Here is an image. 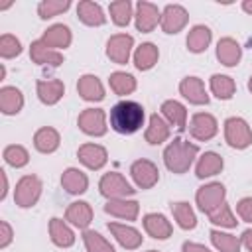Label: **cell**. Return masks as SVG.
Returning a JSON list of instances; mask_svg holds the SVG:
<instances>
[{
	"label": "cell",
	"mask_w": 252,
	"mask_h": 252,
	"mask_svg": "<svg viewBox=\"0 0 252 252\" xmlns=\"http://www.w3.org/2000/svg\"><path fill=\"white\" fill-rule=\"evenodd\" d=\"M219 132V122L213 114L209 112H195L191 116V122H189V134L199 140V142H209L217 136Z\"/></svg>",
	"instance_id": "cell-10"
},
{
	"label": "cell",
	"mask_w": 252,
	"mask_h": 252,
	"mask_svg": "<svg viewBox=\"0 0 252 252\" xmlns=\"http://www.w3.org/2000/svg\"><path fill=\"white\" fill-rule=\"evenodd\" d=\"M12 240H14V230H12L10 222L8 220H0V248L2 250L8 248Z\"/></svg>",
	"instance_id": "cell-45"
},
{
	"label": "cell",
	"mask_w": 252,
	"mask_h": 252,
	"mask_svg": "<svg viewBox=\"0 0 252 252\" xmlns=\"http://www.w3.org/2000/svg\"><path fill=\"white\" fill-rule=\"evenodd\" d=\"M61 187L69 195H83L89 189V177L79 167H67L61 173Z\"/></svg>",
	"instance_id": "cell-27"
},
{
	"label": "cell",
	"mask_w": 252,
	"mask_h": 252,
	"mask_svg": "<svg viewBox=\"0 0 252 252\" xmlns=\"http://www.w3.org/2000/svg\"><path fill=\"white\" fill-rule=\"evenodd\" d=\"M236 215L244 222H252V197H242L236 203Z\"/></svg>",
	"instance_id": "cell-44"
},
{
	"label": "cell",
	"mask_w": 252,
	"mask_h": 252,
	"mask_svg": "<svg viewBox=\"0 0 252 252\" xmlns=\"http://www.w3.org/2000/svg\"><path fill=\"white\" fill-rule=\"evenodd\" d=\"M98 191L102 197L110 199H128L130 195H134V187L126 181V177L118 171H108L100 177L98 181Z\"/></svg>",
	"instance_id": "cell-5"
},
{
	"label": "cell",
	"mask_w": 252,
	"mask_h": 252,
	"mask_svg": "<svg viewBox=\"0 0 252 252\" xmlns=\"http://www.w3.org/2000/svg\"><path fill=\"white\" fill-rule=\"evenodd\" d=\"M148 252H158V250H148Z\"/></svg>",
	"instance_id": "cell-52"
},
{
	"label": "cell",
	"mask_w": 252,
	"mask_h": 252,
	"mask_svg": "<svg viewBox=\"0 0 252 252\" xmlns=\"http://www.w3.org/2000/svg\"><path fill=\"white\" fill-rule=\"evenodd\" d=\"M65 220L81 230H87L93 222V207L87 201H73L65 211Z\"/></svg>",
	"instance_id": "cell-21"
},
{
	"label": "cell",
	"mask_w": 252,
	"mask_h": 252,
	"mask_svg": "<svg viewBox=\"0 0 252 252\" xmlns=\"http://www.w3.org/2000/svg\"><path fill=\"white\" fill-rule=\"evenodd\" d=\"M0 175H2V183H4V189L0 191V201H4L6 193H8V175H6V171H0Z\"/></svg>",
	"instance_id": "cell-48"
},
{
	"label": "cell",
	"mask_w": 252,
	"mask_h": 252,
	"mask_svg": "<svg viewBox=\"0 0 252 252\" xmlns=\"http://www.w3.org/2000/svg\"><path fill=\"white\" fill-rule=\"evenodd\" d=\"M41 191H43V183H41V179L37 175H33V173L24 175L16 183L14 201H16V205L20 209H30L39 201Z\"/></svg>",
	"instance_id": "cell-3"
},
{
	"label": "cell",
	"mask_w": 252,
	"mask_h": 252,
	"mask_svg": "<svg viewBox=\"0 0 252 252\" xmlns=\"http://www.w3.org/2000/svg\"><path fill=\"white\" fill-rule=\"evenodd\" d=\"M189 22V12L181 4H167L161 10V32L163 33H179Z\"/></svg>",
	"instance_id": "cell-11"
},
{
	"label": "cell",
	"mask_w": 252,
	"mask_h": 252,
	"mask_svg": "<svg viewBox=\"0 0 252 252\" xmlns=\"http://www.w3.org/2000/svg\"><path fill=\"white\" fill-rule=\"evenodd\" d=\"M169 136H171V126L167 124V120L161 114L154 112L150 116V120H148V128L144 132L146 142L152 144V146H159L165 140H169Z\"/></svg>",
	"instance_id": "cell-20"
},
{
	"label": "cell",
	"mask_w": 252,
	"mask_h": 252,
	"mask_svg": "<svg viewBox=\"0 0 252 252\" xmlns=\"http://www.w3.org/2000/svg\"><path fill=\"white\" fill-rule=\"evenodd\" d=\"M24 108V94L18 87H2L0 89V110L6 116H14Z\"/></svg>",
	"instance_id": "cell-32"
},
{
	"label": "cell",
	"mask_w": 252,
	"mask_h": 252,
	"mask_svg": "<svg viewBox=\"0 0 252 252\" xmlns=\"http://www.w3.org/2000/svg\"><path fill=\"white\" fill-rule=\"evenodd\" d=\"M77 16L79 20L85 24V26H91V28H98V26H104L106 24V16L100 8L98 2H93V0H83L77 4Z\"/></svg>",
	"instance_id": "cell-28"
},
{
	"label": "cell",
	"mask_w": 252,
	"mask_h": 252,
	"mask_svg": "<svg viewBox=\"0 0 252 252\" xmlns=\"http://www.w3.org/2000/svg\"><path fill=\"white\" fill-rule=\"evenodd\" d=\"M146 112L144 106L136 100H120L110 108L108 122L110 128L118 134H134L144 126Z\"/></svg>",
	"instance_id": "cell-1"
},
{
	"label": "cell",
	"mask_w": 252,
	"mask_h": 252,
	"mask_svg": "<svg viewBox=\"0 0 252 252\" xmlns=\"http://www.w3.org/2000/svg\"><path fill=\"white\" fill-rule=\"evenodd\" d=\"M217 59L224 67H236L242 59V47L234 37H222L217 43Z\"/></svg>",
	"instance_id": "cell-26"
},
{
	"label": "cell",
	"mask_w": 252,
	"mask_h": 252,
	"mask_svg": "<svg viewBox=\"0 0 252 252\" xmlns=\"http://www.w3.org/2000/svg\"><path fill=\"white\" fill-rule=\"evenodd\" d=\"M181 252H211L205 244H199V242H191V240H185L181 244Z\"/></svg>",
	"instance_id": "cell-46"
},
{
	"label": "cell",
	"mask_w": 252,
	"mask_h": 252,
	"mask_svg": "<svg viewBox=\"0 0 252 252\" xmlns=\"http://www.w3.org/2000/svg\"><path fill=\"white\" fill-rule=\"evenodd\" d=\"M83 244L87 252H116L114 246L96 230H83Z\"/></svg>",
	"instance_id": "cell-39"
},
{
	"label": "cell",
	"mask_w": 252,
	"mask_h": 252,
	"mask_svg": "<svg viewBox=\"0 0 252 252\" xmlns=\"http://www.w3.org/2000/svg\"><path fill=\"white\" fill-rule=\"evenodd\" d=\"M242 10L246 14H252V0H242Z\"/></svg>",
	"instance_id": "cell-49"
},
{
	"label": "cell",
	"mask_w": 252,
	"mask_h": 252,
	"mask_svg": "<svg viewBox=\"0 0 252 252\" xmlns=\"http://www.w3.org/2000/svg\"><path fill=\"white\" fill-rule=\"evenodd\" d=\"M142 224H144V230L148 232V236H152L156 240H165L173 232L171 222L161 213H148V215H144Z\"/></svg>",
	"instance_id": "cell-16"
},
{
	"label": "cell",
	"mask_w": 252,
	"mask_h": 252,
	"mask_svg": "<svg viewBox=\"0 0 252 252\" xmlns=\"http://www.w3.org/2000/svg\"><path fill=\"white\" fill-rule=\"evenodd\" d=\"M35 93H37V98L47 104V106H53L57 104L63 94H65V85L63 81L59 79H39L35 83Z\"/></svg>",
	"instance_id": "cell-18"
},
{
	"label": "cell",
	"mask_w": 252,
	"mask_h": 252,
	"mask_svg": "<svg viewBox=\"0 0 252 252\" xmlns=\"http://www.w3.org/2000/svg\"><path fill=\"white\" fill-rule=\"evenodd\" d=\"M132 59H134V67H136L138 71H150V69L158 63V59H159V49H158L156 43L144 41L142 45L136 47Z\"/></svg>",
	"instance_id": "cell-31"
},
{
	"label": "cell",
	"mask_w": 252,
	"mask_h": 252,
	"mask_svg": "<svg viewBox=\"0 0 252 252\" xmlns=\"http://www.w3.org/2000/svg\"><path fill=\"white\" fill-rule=\"evenodd\" d=\"M104 213L122 220H136L140 213V203L134 199H110L104 205Z\"/></svg>",
	"instance_id": "cell-22"
},
{
	"label": "cell",
	"mask_w": 252,
	"mask_h": 252,
	"mask_svg": "<svg viewBox=\"0 0 252 252\" xmlns=\"http://www.w3.org/2000/svg\"><path fill=\"white\" fill-rule=\"evenodd\" d=\"M61 144V136L55 128L43 126L33 134V148L41 154H53Z\"/></svg>",
	"instance_id": "cell-33"
},
{
	"label": "cell",
	"mask_w": 252,
	"mask_h": 252,
	"mask_svg": "<svg viewBox=\"0 0 252 252\" xmlns=\"http://www.w3.org/2000/svg\"><path fill=\"white\" fill-rule=\"evenodd\" d=\"M179 94L189 102V104H209V94L205 91V83L195 77V75H189V77H183L181 83H179Z\"/></svg>",
	"instance_id": "cell-13"
},
{
	"label": "cell",
	"mask_w": 252,
	"mask_h": 252,
	"mask_svg": "<svg viewBox=\"0 0 252 252\" xmlns=\"http://www.w3.org/2000/svg\"><path fill=\"white\" fill-rule=\"evenodd\" d=\"M197 154H199L197 144L183 140V138H173V142H169L163 150V163L171 173L181 175V173L189 171Z\"/></svg>",
	"instance_id": "cell-2"
},
{
	"label": "cell",
	"mask_w": 252,
	"mask_h": 252,
	"mask_svg": "<svg viewBox=\"0 0 252 252\" xmlns=\"http://www.w3.org/2000/svg\"><path fill=\"white\" fill-rule=\"evenodd\" d=\"M171 215H173L177 226L183 228V230H193L197 226V215H195L193 207L187 201L171 203Z\"/></svg>",
	"instance_id": "cell-35"
},
{
	"label": "cell",
	"mask_w": 252,
	"mask_h": 252,
	"mask_svg": "<svg viewBox=\"0 0 252 252\" xmlns=\"http://www.w3.org/2000/svg\"><path fill=\"white\" fill-rule=\"evenodd\" d=\"M108 230H110V234L116 238V242H118L122 248H126V250H136V248L142 246V240H144L142 232L136 230V228L130 226V224L108 222Z\"/></svg>",
	"instance_id": "cell-15"
},
{
	"label": "cell",
	"mask_w": 252,
	"mask_h": 252,
	"mask_svg": "<svg viewBox=\"0 0 252 252\" xmlns=\"http://www.w3.org/2000/svg\"><path fill=\"white\" fill-rule=\"evenodd\" d=\"M4 79H6V67L0 65V81H4Z\"/></svg>",
	"instance_id": "cell-50"
},
{
	"label": "cell",
	"mask_w": 252,
	"mask_h": 252,
	"mask_svg": "<svg viewBox=\"0 0 252 252\" xmlns=\"http://www.w3.org/2000/svg\"><path fill=\"white\" fill-rule=\"evenodd\" d=\"M248 91L252 93V75H250V79H248Z\"/></svg>",
	"instance_id": "cell-51"
},
{
	"label": "cell",
	"mask_w": 252,
	"mask_h": 252,
	"mask_svg": "<svg viewBox=\"0 0 252 252\" xmlns=\"http://www.w3.org/2000/svg\"><path fill=\"white\" fill-rule=\"evenodd\" d=\"M130 175H132V181L136 183L138 189H152L158 181H159V169L154 161L150 159H136L132 165H130Z\"/></svg>",
	"instance_id": "cell-9"
},
{
	"label": "cell",
	"mask_w": 252,
	"mask_h": 252,
	"mask_svg": "<svg viewBox=\"0 0 252 252\" xmlns=\"http://www.w3.org/2000/svg\"><path fill=\"white\" fill-rule=\"evenodd\" d=\"M108 12H110V20L118 26V28H124L130 24L132 20V2L130 0H114L108 4Z\"/></svg>",
	"instance_id": "cell-38"
},
{
	"label": "cell",
	"mask_w": 252,
	"mask_h": 252,
	"mask_svg": "<svg viewBox=\"0 0 252 252\" xmlns=\"http://www.w3.org/2000/svg\"><path fill=\"white\" fill-rule=\"evenodd\" d=\"M77 158L79 161L87 167V169H102L108 161V152L106 148H102L100 144H83L77 150Z\"/></svg>",
	"instance_id": "cell-14"
},
{
	"label": "cell",
	"mask_w": 252,
	"mask_h": 252,
	"mask_svg": "<svg viewBox=\"0 0 252 252\" xmlns=\"http://www.w3.org/2000/svg\"><path fill=\"white\" fill-rule=\"evenodd\" d=\"M108 85H110V91L118 96H126V94H132L138 87L134 75L126 73V71H114L110 73L108 77Z\"/></svg>",
	"instance_id": "cell-36"
},
{
	"label": "cell",
	"mask_w": 252,
	"mask_h": 252,
	"mask_svg": "<svg viewBox=\"0 0 252 252\" xmlns=\"http://www.w3.org/2000/svg\"><path fill=\"white\" fill-rule=\"evenodd\" d=\"M69 6H71V0H41L37 4V16L41 20H49L67 12Z\"/></svg>",
	"instance_id": "cell-42"
},
{
	"label": "cell",
	"mask_w": 252,
	"mask_h": 252,
	"mask_svg": "<svg viewBox=\"0 0 252 252\" xmlns=\"http://www.w3.org/2000/svg\"><path fill=\"white\" fill-rule=\"evenodd\" d=\"M211 39H213V32L209 26H203V24H197L189 30L187 33V49L191 53H203L207 51V47L211 45Z\"/></svg>",
	"instance_id": "cell-30"
},
{
	"label": "cell",
	"mask_w": 252,
	"mask_h": 252,
	"mask_svg": "<svg viewBox=\"0 0 252 252\" xmlns=\"http://www.w3.org/2000/svg\"><path fill=\"white\" fill-rule=\"evenodd\" d=\"M77 93L87 102H100L104 98V85L100 83V79L96 75L85 73L77 81Z\"/></svg>",
	"instance_id": "cell-17"
},
{
	"label": "cell",
	"mask_w": 252,
	"mask_h": 252,
	"mask_svg": "<svg viewBox=\"0 0 252 252\" xmlns=\"http://www.w3.org/2000/svg\"><path fill=\"white\" fill-rule=\"evenodd\" d=\"M134 20H136V30L142 33H150L156 30V26L161 20V12L156 4L148 2V0H140L136 4V12H134Z\"/></svg>",
	"instance_id": "cell-12"
},
{
	"label": "cell",
	"mask_w": 252,
	"mask_h": 252,
	"mask_svg": "<svg viewBox=\"0 0 252 252\" xmlns=\"http://www.w3.org/2000/svg\"><path fill=\"white\" fill-rule=\"evenodd\" d=\"M49 238L59 248H71L75 244V232H73L71 224L57 217L49 219Z\"/></svg>",
	"instance_id": "cell-25"
},
{
	"label": "cell",
	"mask_w": 252,
	"mask_h": 252,
	"mask_svg": "<svg viewBox=\"0 0 252 252\" xmlns=\"http://www.w3.org/2000/svg\"><path fill=\"white\" fill-rule=\"evenodd\" d=\"M209 87H211V93L219 98V100H230L236 93V83L232 77L228 75H220V73H215L211 75L209 79Z\"/></svg>",
	"instance_id": "cell-34"
},
{
	"label": "cell",
	"mask_w": 252,
	"mask_h": 252,
	"mask_svg": "<svg viewBox=\"0 0 252 252\" xmlns=\"http://www.w3.org/2000/svg\"><path fill=\"white\" fill-rule=\"evenodd\" d=\"M209 217V220L215 224V226H220V228H234L236 224H238V220H236V217H234V213H232V209H230V205L224 201L220 207H217L211 215H207Z\"/></svg>",
	"instance_id": "cell-40"
},
{
	"label": "cell",
	"mask_w": 252,
	"mask_h": 252,
	"mask_svg": "<svg viewBox=\"0 0 252 252\" xmlns=\"http://www.w3.org/2000/svg\"><path fill=\"white\" fill-rule=\"evenodd\" d=\"M22 53V43L16 35L12 33H2L0 35V57L2 59H12Z\"/></svg>",
	"instance_id": "cell-43"
},
{
	"label": "cell",
	"mask_w": 252,
	"mask_h": 252,
	"mask_svg": "<svg viewBox=\"0 0 252 252\" xmlns=\"http://www.w3.org/2000/svg\"><path fill=\"white\" fill-rule=\"evenodd\" d=\"M30 57L35 65H47V67H59L63 63V53L51 49L49 45H45L41 39L32 41L30 45Z\"/></svg>",
	"instance_id": "cell-19"
},
{
	"label": "cell",
	"mask_w": 252,
	"mask_h": 252,
	"mask_svg": "<svg viewBox=\"0 0 252 252\" xmlns=\"http://www.w3.org/2000/svg\"><path fill=\"white\" fill-rule=\"evenodd\" d=\"M161 116L167 120L169 126H175L179 132H183L187 128V106L179 100H163L161 102Z\"/></svg>",
	"instance_id": "cell-24"
},
{
	"label": "cell",
	"mask_w": 252,
	"mask_h": 252,
	"mask_svg": "<svg viewBox=\"0 0 252 252\" xmlns=\"http://www.w3.org/2000/svg\"><path fill=\"white\" fill-rule=\"evenodd\" d=\"M224 197H226V189L222 183L219 181H211V183H205L197 189L195 193V203L199 207L201 213L205 215H211L217 207H220L224 203Z\"/></svg>",
	"instance_id": "cell-6"
},
{
	"label": "cell",
	"mask_w": 252,
	"mask_h": 252,
	"mask_svg": "<svg viewBox=\"0 0 252 252\" xmlns=\"http://www.w3.org/2000/svg\"><path fill=\"white\" fill-rule=\"evenodd\" d=\"M211 242L219 252H240V238L230 234V232H222L219 228L211 230Z\"/></svg>",
	"instance_id": "cell-37"
},
{
	"label": "cell",
	"mask_w": 252,
	"mask_h": 252,
	"mask_svg": "<svg viewBox=\"0 0 252 252\" xmlns=\"http://www.w3.org/2000/svg\"><path fill=\"white\" fill-rule=\"evenodd\" d=\"M134 47V37L130 33H114L106 41V57L116 65H126L130 61Z\"/></svg>",
	"instance_id": "cell-8"
},
{
	"label": "cell",
	"mask_w": 252,
	"mask_h": 252,
	"mask_svg": "<svg viewBox=\"0 0 252 252\" xmlns=\"http://www.w3.org/2000/svg\"><path fill=\"white\" fill-rule=\"evenodd\" d=\"M41 41H43L45 45H49L51 49L59 51V49H65V47L71 45L73 33H71V30H69V26H65V24H53V26H49V28L43 32Z\"/></svg>",
	"instance_id": "cell-23"
},
{
	"label": "cell",
	"mask_w": 252,
	"mask_h": 252,
	"mask_svg": "<svg viewBox=\"0 0 252 252\" xmlns=\"http://www.w3.org/2000/svg\"><path fill=\"white\" fill-rule=\"evenodd\" d=\"M222 167H224V159L220 158V154H217V152H205L197 159L195 175L199 179H207V177H213V175L220 173Z\"/></svg>",
	"instance_id": "cell-29"
},
{
	"label": "cell",
	"mask_w": 252,
	"mask_h": 252,
	"mask_svg": "<svg viewBox=\"0 0 252 252\" xmlns=\"http://www.w3.org/2000/svg\"><path fill=\"white\" fill-rule=\"evenodd\" d=\"M224 140L234 150H246L252 144V128L240 116H230L224 120Z\"/></svg>",
	"instance_id": "cell-4"
},
{
	"label": "cell",
	"mask_w": 252,
	"mask_h": 252,
	"mask_svg": "<svg viewBox=\"0 0 252 252\" xmlns=\"http://www.w3.org/2000/svg\"><path fill=\"white\" fill-rule=\"evenodd\" d=\"M2 158H4V161H6L8 165H12V167H16V169L28 165V161H30L28 150H26L24 146H20V144H10V146H6L4 152H2Z\"/></svg>",
	"instance_id": "cell-41"
},
{
	"label": "cell",
	"mask_w": 252,
	"mask_h": 252,
	"mask_svg": "<svg viewBox=\"0 0 252 252\" xmlns=\"http://www.w3.org/2000/svg\"><path fill=\"white\" fill-rule=\"evenodd\" d=\"M240 244H242L248 252H252V228H246V230L242 232V236H240Z\"/></svg>",
	"instance_id": "cell-47"
},
{
	"label": "cell",
	"mask_w": 252,
	"mask_h": 252,
	"mask_svg": "<svg viewBox=\"0 0 252 252\" xmlns=\"http://www.w3.org/2000/svg\"><path fill=\"white\" fill-rule=\"evenodd\" d=\"M77 126L81 132H85L87 136H104L108 126H106V112L102 108H85L79 118H77Z\"/></svg>",
	"instance_id": "cell-7"
}]
</instances>
